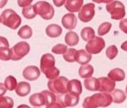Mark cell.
Segmentation results:
<instances>
[{"label": "cell", "mask_w": 127, "mask_h": 108, "mask_svg": "<svg viewBox=\"0 0 127 108\" xmlns=\"http://www.w3.org/2000/svg\"><path fill=\"white\" fill-rule=\"evenodd\" d=\"M113 98L111 92H101L93 95L92 96L87 97L82 104L85 108H96V107H105L111 104Z\"/></svg>", "instance_id": "cell-1"}, {"label": "cell", "mask_w": 127, "mask_h": 108, "mask_svg": "<svg viewBox=\"0 0 127 108\" xmlns=\"http://www.w3.org/2000/svg\"><path fill=\"white\" fill-rule=\"evenodd\" d=\"M55 57L50 53H46L40 59V70L49 79H55L60 74V71L55 66Z\"/></svg>", "instance_id": "cell-2"}, {"label": "cell", "mask_w": 127, "mask_h": 108, "mask_svg": "<svg viewBox=\"0 0 127 108\" xmlns=\"http://www.w3.org/2000/svg\"><path fill=\"white\" fill-rule=\"evenodd\" d=\"M0 17L2 24L11 29H17L22 23L20 16L13 9L5 10L1 14Z\"/></svg>", "instance_id": "cell-3"}, {"label": "cell", "mask_w": 127, "mask_h": 108, "mask_svg": "<svg viewBox=\"0 0 127 108\" xmlns=\"http://www.w3.org/2000/svg\"><path fill=\"white\" fill-rule=\"evenodd\" d=\"M68 82V79L65 77H58L55 79L49 80L47 83V86L49 89L55 95H64L67 92Z\"/></svg>", "instance_id": "cell-4"}, {"label": "cell", "mask_w": 127, "mask_h": 108, "mask_svg": "<svg viewBox=\"0 0 127 108\" xmlns=\"http://www.w3.org/2000/svg\"><path fill=\"white\" fill-rule=\"evenodd\" d=\"M34 9L37 15H40L43 20H46L52 19L55 14V10L52 5L46 1H40L36 2L34 5Z\"/></svg>", "instance_id": "cell-5"}, {"label": "cell", "mask_w": 127, "mask_h": 108, "mask_svg": "<svg viewBox=\"0 0 127 108\" xmlns=\"http://www.w3.org/2000/svg\"><path fill=\"white\" fill-rule=\"evenodd\" d=\"M106 10L111 14L112 20H121L126 15V9L124 5L119 1H112L106 4Z\"/></svg>", "instance_id": "cell-6"}, {"label": "cell", "mask_w": 127, "mask_h": 108, "mask_svg": "<svg viewBox=\"0 0 127 108\" xmlns=\"http://www.w3.org/2000/svg\"><path fill=\"white\" fill-rule=\"evenodd\" d=\"M30 51V46L26 41H20L11 48V60L19 61L25 57Z\"/></svg>", "instance_id": "cell-7"}, {"label": "cell", "mask_w": 127, "mask_h": 108, "mask_svg": "<svg viewBox=\"0 0 127 108\" xmlns=\"http://www.w3.org/2000/svg\"><path fill=\"white\" fill-rule=\"evenodd\" d=\"M105 47V40L102 38L95 36L94 38L88 41L85 46V49L91 54H98L102 52Z\"/></svg>", "instance_id": "cell-8"}, {"label": "cell", "mask_w": 127, "mask_h": 108, "mask_svg": "<svg viewBox=\"0 0 127 108\" xmlns=\"http://www.w3.org/2000/svg\"><path fill=\"white\" fill-rule=\"evenodd\" d=\"M95 15V5L94 3H88L82 7L79 11V19L84 23H88L94 18Z\"/></svg>", "instance_id": "cell-9"}, {"label": "cell", "mask_w": 127, "mask_h": 108, "mask_svg": "<svg viewBox=\"0 0 127 108\" xmlns=\"http://www.w3.org/2000/svg\"><path fill=\"white\" fill-rule=\"evenodd\" d=\"M99 90L101 92H111L115 89V81L110 77H99Z\"/></svg>", "instance_id": "cell-10"}, {"label": "cell", "mask_w": 127, "mask_h": 108, "mask_svg": "<svg viewBox=\"0 0 127 108\" xmlns=\"http://www.w3.org/2000/svg\"><path fill=\"white\" fill-rule=\"evenodd\" d=\"M40 75V69L34 65H30L24 68L23 71V77L29 81H34L38 79Z\"/></svg>", "instance_id": "cell-11"}, {"label": "cell", "mask_w": 127, "mask_h": 108, "mask_svg": "<svg viewBox=\"0 0 127 108\" xmlns=\"http://www.w3.org/2000/svg\"><path fill=\"white\" fill-rule=\"evenodd\" d=\"M61 23L63 26L68 30H73L76 27L77 18L73 13H68L64 15L61 19Z\"/></svg>", "instance_id": "cell-12"}, {"label": "cell", "mask_w": 127, "mask_h": 108, "mask_svg": "<svg viewBox=\"0 0 127 108\" xmlns=\"http://www.w3.org/2000/svg\"><path fill=\"white\" fill-rule=\"evenodd\" d=\"M61 98L64 107H75L78 104L79 101V96L75 95L69 92L64 95H61Z\"/></svg>", "instance_id": "cell-13"}, {"label": "cell", "mask_w": 127, "mask_h": 108, "mask_svg": "<svg viewBox=\"0 0 127 108\" xmlns=\"http://www.w3.org/2000/svg\"><path fill=\"white\" fill-rule=\"evenodd\" d=\"M67 92L75 95L79 96L82 92V86L81 81L76 79L69 80L67 85Z\"/></svg>", "instance_id": "cell-14"}, {"label": "cell", "mask_w": 127, "mask_h": 108, "mask_svg": "<svg viewBox=\"0 0 127 108\" xmlns=\"http://www.w3.org/2000/svg\"><path fill=\"white\" fill-rule=\"evenodd\" d=\"M83 2L84 0H66L65 8L71 13L79 12L83 5Z\"/></svg>", "instance_id": "cell-15"}, {"label": "cell", "mask_w": 127, "mask_h": 108, "mask_svg": "<svg viewBox=\"0 0 127 108\" xmlns=\"http://www.w3.org/2000/svg\"><path fill=\"white\" fill-rule=\"evenodd\" d=\"M92 59V55L87 50H79L77 51L76 62L80 65H86Z\"/></svg>", "instance_id": "cell-16"}, {"label": "cell", "mask_w": 127, "mask_h": 108, "mask_svg": "<svg viewBox=\"0 0 127 108\" xmlns=\"http://www.w3.org/2000/svg\"><path fill=\"white\" fill-rule=\"evenodd\" d=\"M31 92V85L27 83V82H20L16 89H15V92L17 95L20 97H25L28 95Z\"/></svg>", "instance_id": "cell-17"}, {"label": "cell", "mask_w": 127, "mask_h": 108, "mask_svg": "<svg viewBox=\"0 0 127 108\" xmlns=\"http://www.w3.org/2000/svg\"><path fill=\"white\" fill-rule=\"evenodd\" d=\"M29 103L31 104V105L34 107H42L46 104L44 95H43L42 92L34 93L30 96Z\"/></svg>", "instance_id": "cell-18"}, {"label": "cell", "mask_w": 127, "mask_h": 108, "mask_svg": "<svg viewBox=\"0 0 127 108\" xmlns=\"http://www.w3.org/2000/svg\"><path fill=\"white\" fill-rule=\"evenodd\" d=\"M62 28L57 24H50L46 28V33L50 38H58L62 34Z\"/></svg>", "instance_id": "cell-19"}, {"label": "cell", "mask_w": 127, "mask_h": 108, "mask_svg": "<svg viewBox=\"0 0 127 108\" xmlns=\"http://www.w3.org/2000/svg\"><path fill=\"white\" fill-rule=\"evenodd\" d=\"M108 77L112 79L113 80H114L115 82L116 81L120 82V81H123L125 80L126 74L123 69L116 68L109 71V73L108 74Z\"/></svg>", "instance_id": "cell-20"}, {"label": "cell", "mask_w": 127, "mask_h": 108, "mask_svg": "<svg viewBox=\"0 0 127 108\" xmlns=\"http://www.w3.org/2000/svg\"><path fill=\"white\" fill-rule=\"evenodd\" d=\"M85 87L87 90L91 92H95L99 90V80L96 77H89L86 78L84 81Z\"/></svg>", "instance_id": "cell-21"}, {"label": "cell", "mask_w": 127, "mask_h": 108, "mask_svg": "<svg viewBox=\"0 0 127 108\" xmlns=\"http://www.w3.org/2000/svg\"><path fill=\"white\" fill-rule=\"evenodd\" d=\"M94 71V69L91 65H82V66L79 69V74L82 78L86 79L92 77Z\"/></svg>", "instance_id": "cell-22"}, {"label": "cell", "mask_w": 127, "mask_h": 108, "mask_svg": "<svg viewBox=\"0 0 127 108\" xmlns=\"http://www.w3.org/2000/svg\"><path fill=\"white\" fill-rule=\"evenodd\" d=\"M64 40H65L66 44L70 47L76 46L79 42V35H77V33H76L75 32H73V31H70L65 35Z\"/></svg>", "instance_id": "cell-23"}, {"label": "cell", "mask_w": 127, "mask_h": 108, "mask_svg": "<svg viewBox=\"0 0 127 108\" xmlns=\"http://www.w3.org/2000/svg\"><path fill=\"white\" fill-rule=\"evenodd\" d=\"M111 95L113 98V102L116 104L123 103L126 99V93L121 89H114L111 92Z\"/></svg>", "instance_id": "cell-24"}, {"label": "cell", "mask_w": 127, "mask_h": 108, "mask_svg": "<svg viewBox=\"0 0 127 108\" xmlns=\"http://www.w3.org/2000/svg\"><path fill=\"white\" fill-rule=\"evenodd\" d=\"M81 37L84 41H88L95 37V31L91 27H85L81 31Z\"/></svg>", "instance_id": "cell-25"}, {"label": "cell", "mask_w": 127, "mask_h": 108, "mask_svg": "<svg viewBox=\"0 0 127 108\" xmlns=\"http://www.w3.org/2000/svg\"><path fill=\"white\" fill-rule=\"evenodd\" d=\"M77 51L74 48H69L63 54V57L65 61L67 62H76V53Z\"/></svg>", "instance_id": "cell-26"}, {"label": "cell", "mask_w": 127, "mask_h": 108, "mask_svg": "<svg viewBox=\"0 0 127 108\" xmlns=\"http://www.w3.org/2000/svg\"><path fill=\"white\" fill-rule=\"evenodd\" d=\"M32 28L28 26V25H26V26H22L20 30L18 31V35L21 38H23V39H29L32 36Z\"/></svg>", "instance_id": "cell-27"}, {"label": "cell", "mask_w": 127, "mask_h": 108, "mask_svg": "<svg viewBox=\"0 0 127 108\" xmlns=\"http://www.w3.org/2000/svg\"><path fill=\"white\" fill-rule=\"evenodd\" d=\"M11 59V49L9 47H0V60L8 61Z\"/></svg>", "instance_id": "cell-28"}, {"label": "cell", "mask_w": 127, "mask_h": 108, "mask_svg": "<svg viewBox=\"0 0 127 108\" xmlns=\"http://www.w3.org/2000/svg\"><path fill=\"white\" fill-rule=\"evenodd\" d=\"M22 14H23V17L28 20L34 19L37 16V14L34 9V5H32L23 8V11H22Z\"/></svg>", "instance_id": "cell-29"}, {"label": "cell", "mask_w": 127, "mask_h": 108, "mask_svg": "<svg viewBox=\"0 0 127 108\" xmlns=\"http://www.w3.org/2000/svg\"><path fill=\"white\" fill-rule=\"evenodd\" d=\"M14 100L8 96H0V108H12L14 107Z\"/></svg>", "instance_id": "cell-30"}, {"label": "cell", "mask_w": 127, "mask_h": 108, "mask_svg": "<svg viewBox=\"0 0 127 108\" xmlns=\"http://www.w3.org/2000/svg\"><path fill=\"white\" fill-rule=\"evenodd\" d=\"M5 86H6L7 89L9 91H13L15 90L17 86V79L14 77V76H8L5 80Z\"/></svg>", "instance_id": "cell-31"}, {"label": "cell", "mask_w": 127, "mask_h": 108, "mask_svg": "<svg viewBox=\"0 0 127 108\" xmlns=\"http://www.w3.org/2000/svg\"><path fill=\"white\" fill-rule=\"evenodd\" d=\"M111 23H109V22H104L102 23L98 28V35L99 36H103L106 34H108L111 29Z\"/></svg>", "instance_id": "cell-32"}, {"label": "cell", "mask_w": 127, "mask_h": 108, "mask_svg": "<svg viewBox=\"0 0 127 108\" xmlns=\"http://www.w3.org/2000/svg\"><path fill=\"white\" fill-rule=\"evenodd\" d=\"M105 54H106V56L109 59L112 60V59H114L117 56L118 49H117V47L115 45H111V46H109L107 48Z\"/></svg>", "instance_id": "cell-33"}, {"label": "cell", "mask_w": 127, "mask_h": 108, "mask_svg": "<svg viewBox=\"0 0 127 108\" xmlns=\"http://www.w3.org/2000/svg\"><path fill=\"white\" fill-rule=\"evenodd\" d=\"M67 47L65 44H58L55 45L52 49V52L55 54H64L67 50Z\"/></svg>", "instance_id": "cell-34"}, {"label": "cell", "mask_w": 127, "mask_h": 108, "mask_svg": "<svg viewBox=\"0 0 127 108\" xmlns=\"http://www.w3.org/2000/svg\"><path fill=\"white\" fill-rule=\"evenodd\" d=\"M119 28L123 32L127 34V19H122L120 20L119 23Z\"/></svg>", "instance_id": "cell-35"}, {"label": "cell", "mask_w": 127, "mask_h": 108, "mask_svg": "<svg viewBox=\"0 0 127 108\" xmlns=\"http://www.w3.org/2000/svg\"><path fill=\"white\" fill-rule=\"evenodd\" d=\"M32 2H33V0H18L17 4L20 7L25 8V7L31 5Z\"/></svg>", "instance_id": "cell-36"}, {"label": "cell", "mask_w": 127, "mask_h": 108, "mask_svg": "<svg viewBox=\"0 0 127 108\" xmlns=\"http://www.w3.org/2000/svg\"><path fill=\"white\" fill-rule=\"evenodd\" d=\"M0 47H9V43L7 38L0 36Z\"/></svg>", "instance_id": "cell-37"}, {"label": "cell", "mask_w": 127, "mask_h": 108, "mask_svg": "<svg viewBox=\"0 0 127 108\" xmlns=\"http://www.w3.org/2000/svg\"><path fill=\"white\" fill-rule=\"evenodd\" d=\"M52 1H53L54 5L58 8L61 7L62 5H64L65 2H66V0H52Z\"/></svg>", "instance_id": "cell-38"}, {"label": "cell", "mask_w": 127, "mask_h": 108, "mask_svg": "<svg viewBox=\"0 0 127 108\" xmlns=\"http://www.w3.org/2000/svg\"><path fill=\"white\" fill-rule=\"evenodd\" d=\"M7 92V88L5 86V83H0V96L4 95Z\"/></svg>", "instance_id": "cell-39"}, {"label": "cell", "mask_w": 127, "mask_h": 108, "mask_svg": "<svg viewBox=\"0 0 127 108\" xmlns=\"http://www.w3.org/2000/svg\"><path fill=\"white\" fill-rule=\"evenodd\" d=\"M93 2H96V3H98V4H100V3H105V4H108L111 2H112L113 0H92Z\"/></svg>", "instance_id": "cell-40"}, {"label": "cell", "mask_w": 127, "mask_h": 108, "mask_svg": "<svg viewBox=\"0 0 127 108\" xmlns=\"http://www.w3.org/2000/svg\"><path fill=\"white\" fill-rule=\"evenodd\" d=\"M8 0H0V8H2L3 7H5L7 3H8Z\"/></svg>", "instance_id": "cell-41"}, {"label": "cell", "mask_w": 127, "mask_h": 108, "mask_svg": "<svg viewBox=\"0 0 127 108\" xmlns=\"http://www.w3.org/2000/svg\"><path fill=\"white\" fill-rule=\"evenodd\" d=\"M121 49L124 51H126L127 52V41L123 42L122 44H121Z\"/></svg>", "instance_id": "cell-42"}, {"label": "cell", "mask_w": 127, "mask_h": 108, "mask_svg": "<svg viewBox=\"0 0 127 108\" xmlns=\"http://www.w3.org/2000/svg\"><path fill=\"white\" fill-rule=\"evenodd\" d=\"M126 94H127V86H126Z\"/></svg>", "instance_id": "cell-43"}, {"label": "cell", "mask_w": 127, "mask_h": 108, "mask_svg": "<svg viewBox=\"0 0 127 108\" xmlns=\"http://www.w3.org/2000/svg\"><path fill=\"white\" fill-rule=\"evenodd\" d=\"M2 23V20H1V17H0V23Z\"/></svg>", "instance_id": "cell-44"}]
</instances>
